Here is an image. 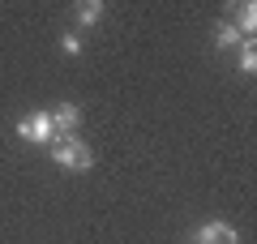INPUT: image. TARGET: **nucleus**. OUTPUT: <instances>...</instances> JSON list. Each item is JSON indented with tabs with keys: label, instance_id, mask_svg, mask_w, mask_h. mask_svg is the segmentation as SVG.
I'll return each mask as SVG.
<instances>
[{
	"label": "nucleus",
	"instance_id": "obj_1",
	"mask_svg": "<svg viewBox=\"0 0 257 244\" xmlns=\"http://www.w3.org/2000/svg\"><path fill=\"white\" fill-rule=\"evenodd\" d=\"M52 150V163L60 167V172H77V176H86L94 167V150L82 142L77 133H56V142L47 146Z\"/></svg>",
	"mask_w": 257,
	"mask_h": 244
},
{
	"label": "nucleus",
	"instance_id": "obj_2",
	"mask_svg": "<svg viewBox=\"0 0 257 244\" xmlns=\"http://www.w3.org/2000/svg\"><path fill=\"white\" fill-rule=\"evenodd\" d=\"M18 137L30 142V146H52L56 142V125H52L47 111H30V116L18 120Z\"/></svg>",
	"mask_w": 257,
	"mask_h": 244
},
{
	"label": "nucleus",
	"instance_id": "obj_3",
	"mask_svg": "<svg viewBox=\"0 0 257 244\" xmlns=\"http://www.w3.org/2000/svg\"><path fill=\"white\" fill-rule=\"evenodd\" d=\"M193 244H240V231L227 218H206L193 227Z\"/></svg>",
	"mask_w": 257,
	"mask_h": 244
},
{
	"label": "nucleus",
	"instance_id": "obj_4",
	"mask_svg": "<svg viewBox=\"0 0 257 244\" xmlns=\"http://www.w3.org/2000/svg\"><path fill=\"white\" fill-rule=\"evenodd\" d=\"M47 116H52L56 133H77V125H82V107H77V103H56Z\"/></svg>",
	"mask_w": 257,
	"mask_h": 244
},
{
	"label": "nucleus",
	"instance_id": "obj_5",
	"mask_svg": "<svg viewBox=\"0 0 257 244\" xmlns=\"http://www.w3.org/2000/svg\"><path fill=\"white\" fill-rule=\"evenodd\" d=\"M103 13H107V5H103V0H82V5H73V22H77V26H86V30L99 26Z\"/></svg>",
	"mask_w": 257,
	"mask_h": 244
},
{
	"label": "nucleus",
	"instance_id": "obj_6",
	"mask_svg": "<svg viewBox=\"0 0 257 244\" xmlns=\"http://www.w3.org/2000/svg\"><path fill=\"white\" fill-rule=\"evenodd\" d=\"M231 26L240 30V39H253L257 35V5H253V0L236 5V22H231Z\"/></svg>",
	"mask_w": 257,
	"mask_h": 244
},
{
	"label": "nucleus",
	"instance_id": "obj_7",
	"mask_svg": "<svg viewBox=\"0 0 257 244\" xmlns=\"http://www.w3.org/2000/svg\"><path fill=\"white\" fill-rule=\"evenodd\" d=\"M236 69L244 73V77H253V73H257V47H253V39H244V43L236 47Z\"/></svg>",
	"mask_w": 257,
	"mask_h": 244
},
{
	"label": "nucleus",
	"instance_id": "obj_8",
	"mask_svg": "<svg viewBox=\"0 0 257 244\" xmlns=\"http://www.w3.org/2000/svg\"><path fill=\"white\" fill-rule=\"evenodd\" d=\"M244 39H240V30L231 26V22H219V30H214V47H240Z\"/></svg>",
	"mask_w": 257,
	"mask_h": 244
},
{
	"label": "nucleus",
	"instance_id": "obj_9",
	"mask_svg": "<svg viewBox=\"0 0 257 244\" xmlns=\"http://www.w3.org/2000/svg\"><path fill=\"white\" fill-rule=\"evenodd\" d=\"M60 47H64L69 56H82V47H86V43H82V35H64V39H60Z\"/></svg>",
	"mask_w": 257,
	"mask_h": 244
}]
</instances>
